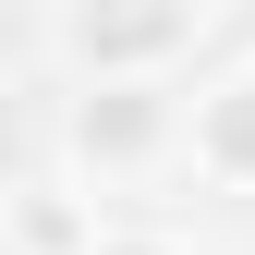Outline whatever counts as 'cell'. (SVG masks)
I'll return each instance as SVG.
<instances>
[{"label": "cell", "mask_w": 255, "mask_h": 255, "mask_svg": "<svg viewBox=\"0 0 255 255\" xmlns=\"http://www.w3.org/2000/svg\"><path fill=\"white\" fill-rule=\"evenodd\" d=\"M219 24V0H49V49L73 85H170V61Z\"/></svg>", "instance_id": "6da1fadb"}, {"label": "cell", "mask_w": 255, "mask_h": 255, "mask_svg": "<svg viewBox=\"0 0 255 255\" xmlns=\"http://www.w3.org/2000/svg\"><path fill=\"white\" fill-rule=\"evenodd\" d=\"M182 158V98L170 85H73L61 110V182L73 195H134Z\"/></svg>", "instance_id": "7a4b0ae2"}, {"label": "cell", "mask_w": 255, "mask_h": 255, "mask_svg": "<svg viewBox=\"0 0 255 255\" xmlns=\"http://www.w3.org/2000/svg\"><path fill=\"white\" fill-rule=\"evenodd\" d=\"M182 158H195V182H219V195H255V61H231L219 85L182 98Z\"/></svg>", "instance_id": "3957f363"}, {"label": "cell", "mask_w": 255, "mask_h": 255, "mask_svg": "<svg viewBox=\"0 0 255 255\" xmlns=\"http://www.w3.org/2000/svg\"><path fill=\"white\" fill-rule=\"evenodd\" d=\"M110 219H98V195H73V182H24V195H0V243L12 255H85Z\"/></svg>", "instance_id": "277c9868"}, {"label": "cell", "mask_w": 255, "mask_h": 255, "mask_svg": "<svg viewBox=\"0 0 255 255\" xmlns=\"http://www.w3.org/2000/svg\"><path fill=\"white\" fill-rule=\"evenodd\" d=\"M85 255H195V243H170V231H98Z\"/></svg>", "instance_id": "5b68a950"}, {"label": "cell", "mask_w": 255, "mask_h": 255, "mask_svg": "<svg viewBox=\"0 0 255 255\" xmlns=\"http://www.w3.org/2000/svg\"><path fill=\"white\" fill-rule=\"evenodd\" d=\"M0 255H12V243H0Z\"/></svg>", "instance_id": "8992f818"}]
</instances>
